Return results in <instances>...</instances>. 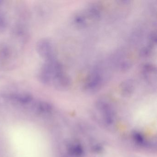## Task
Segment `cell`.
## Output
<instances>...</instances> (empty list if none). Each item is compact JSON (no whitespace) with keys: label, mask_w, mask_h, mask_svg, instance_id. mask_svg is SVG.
I'll list each match as a JSON object with an SVG mask.
<instances>
[{"label":"cell","mask_w":157,"mask_h":157,"mask_svg":"<svg viewBox=\"0 0 157 157\" xmlns=\"http://www.w3.org/2000/svg\"><path fill=\"white\" fill-rule=\"evenodd\" d=\"M38 55L44 60L56 58L55 50L52 42L47 38H43L38 41L36 45Z\"/></svg>","instance_id":"6da1fadb"},{"label":"cell","mask_w":157,"mask_h":157,"mask_svg":"<svg viewBox=\"0 0 157 157\" xmlns=\"http://www.w3.org/2000/svg\"><path fill=\"white\" fill-rule=\"evenodd\" d=\"M102 82L103 78L101 71L99 70L95 69L86 78L83 88L88 91H95L101 87Z\"/></svg>","instance_id":"7a4b0ae2"},{"label":"cell","mask_w":157,"mask_h":157,"mask_svg":"<svg viewBox=\"0 0 157 157\" xmlns=\"http://www.w3.org/2000/svg\"><path fill=\"white\" fill-rule=\"evenodd\" d=\"M141 73L144 79L151 83L156 79V68L151 63H146L142 67Z\"/></svg>","instance_id":"3957f363"},{"label":"cell","mask_w":157,"mask_h":157,"mask_svg":"<svg viewBox=\"0 0 157 157\" xmlns=\"http://www.w3.org/2000/svg\"><path fill=\"white\" fill-rule=\"evenodd\" d=\"M85 13L89 20L97 21L101 18V11L98 4H92L88 7Z\"/></svg>","instance_id":"277c9868"},{"label":"cell","mask_w":157,"mask_h":157,"mask_svg":"<svg viewBox=\"0 0 157 157\" xmlns=\"http://www.w3.org/2000/svg\"><path fill=\"white\" fill-rule=\"evenodd\" d=\"M10 97L16 102L22 105L29 104L33 101V96L27 93L13 94Z\"/></svg>","instance_id":"5b68a950"},{"label":"cell","mask_w":157,"mask_h":157,"mask_svg":"<svg viewBox=\"0 0 157 157\" xmlns=\"http://www.w3.org/2000/svg\"><path fill=\"white\" fill-rule=\"evenodd\" d=\"M33 108L35 113L38 114H44L50 112L52 109L51 105L47 102L38 101L33 104Z\"/></svg>","instance_id":"8992f818"},{"label":"cell","mask_w":157,"mask_h":157,"mask_svg":"<svg viewBox=\"0 0 157 157\" xmlns=\"http://www.w3.org/2000/svg\"><path fill=\"white\" fill-rule=\"evenodd\" d=\"M120 90L124 95H129L134 91L135 82L131 79H127L124 81L120 85Z\"/></svg>","instance_id":"52a82bcc"},{"label":"cell","mask_w":157,"mask_h":157,"mask_svg":"<svg viewBox=\"0 0 157 157\" xmlns=\"http://www.w3.org/2000/svg\"><path fill=\"white\" fill-rule=\"evenodd\" d=\"M88 17L86 13H77L73 18V23L77 27L79 28H84L88 24Z\"/></svg>","instance_id":"ba28073f"},{"label":"cell","mask_w":157,"mask_h":157,"mask_svg":"<svg viewBox=\"0 0 157 157\" xmlns=\"http://www.w3.org/2000/svg\"><path fill=\"white\" fill-rule=\"evenodd\" d=\"M8 25L7 18L3 12L0 10V32H2L7 28Z\"/></svg>","instance_id":"9c48e42d"}]
</instances>
